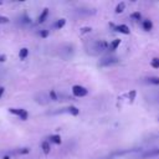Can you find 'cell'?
Returning <instances> with one entry per match:
<instances>
[{
    "label": "cell",
    "instance_id": "cell-15",
    "mask_svg": "<svg viewBox=\"0 0 159 159\" xmlns=\"http://www.w3.org/2000/svg\"><path fill=\"white\" fill-rule=\"evenodd\" d=\"M65 24H66V20H65V19H60V20L55 24V27H56V29H62V27L65 26Z\"/></svg>",
    "mask_w": 159,
    "mask_h": 159
},
{
    "label": "cell",
    "instance_id": "cell-22",
    "mask_svg": "<svg viewBox=\"0 0 159 159\" xmlns=\"http://www.w3.org/2000/svg\"><path fill=\"white\" fill-rule=\"evenodd\" d=\"M4 91H5V89H4V87H0V98H1V96L4 94Z\"/></svg>",
    "mask_w": 159,
    "mask_h": 159
},
{
    "label": "cell",
    "instance_id": "cell-24",
    "mask_svg": "<svg viewBox=\"0 0 159 159\" xmlns=\"http://www.w3.org/2000/svg\"><path fill=\"white\" fill-rule=\"evenodd\" d=\"M4 159H9V157H4Z\"/></svg>",
    "mask_w": 159,
    "mask_h": 159
},
{
    "label": "cell",
    "instance_id": "cell-6",
    "mask_svg": "<svg viewBox=\"0 0 159 159\" xmlns=\"http://www.w3.org/2000/svg\"><path fill=\"white\" fill-rule=\"evenodd\" d=\"M157 155H159V149H154V150H149V152H147V153H144L143 154V159H145V158H152V157H157Z\"/></svg>",
    "mask_w": 159,
    "mask_h": 159
},
{
    "label": "cell",
    "instance_id": "cell-4",
    "mask_svg": "<svg viewBox=\"0 0 159 159\" xmlns=\"http://www.w3.org/2000/svg\"><path fill=\"white\" fill-rule=\"evenodd\" d=\"M108 47H109V45H108V42H107V41H104V40H99V41H97V42H96V48H97V50H99V51L108 50Z\"/></svg>",
    "mask_w": 159,
    "mask_h": 159
},
{
    "label": "cell",
    "instance_id": "cell-5",
    "mask_svg": "<svg viewBox=\"0 0 159 159\" xmlns=\"http://www.w3.org/2000/svg\"><path fill=\"white\" fill-rule=\"evenodd\" d=\"M114 30L120 32V34H124V35L129 34V27L127 25H117V26H114Z\"/></svg>",
    "mask_w": 159,
    "mask_h": 159
},
{
    "label": "cell",
    "instance_id": "cell-19",
    "mask_svg": "<svg viewBox=\"0 0 159 159\" xmlns=\"http://www.w3.org/2000/svg\"><path fill=\"white\" fill-rule=\"evenodd\" d=\"M6 22H9V19L6 16H1L0 15V24H6Z\"/></svg>",
    "mask_w": 159,
    "mask_h": 159
},
{
    "label": "cell",
    "instance_id": "cell-2",
    "mask_svg": "<svg viewBox=\"0 0 159 159\" xmlns=\"http://www.w3.org/2000/svg\"><path fill=\"white\" fill-rule=\"evenodd\" d=\"M9 112L15 114V116H17V117H20V119H22V120H26L27 117H29L27 112L25 109H22V108H10Z\"/></svg>",
    "mask_w": 159,
    "mask_h": 159
},
{
    "label": "cell",
    "instance_id": "cell-23",
    "mask_svg": "<svg viewBox=\"0 0 159 159\" xmlns=\"http://www.w3.org/2000/svg\"><path fill=\"white\" fill-rule=\"evenodd\" d=\"M5 58H6V57H5L4 55H1V56H0V62H2V61H5Z\"/></svg>",
    "mask_w": 159,
    "mask_h": 159
},
{
    "label": "cell",
    "instance_id": "cell-14",
    "mask_svg": "<svg viewBox=\"0 0 159 159\" xmlns=\"http://www.w3.org/2000/svg\"><path fill=\"white\" fill-rule=\"evenodd\" d=\"M124 9H125V4L122 1V2H119V4L117 5V7H116V12H117V14L123 12V11H124Z\"/></svg>",
    "mask_w": 159,
    "mask_h": 159
},
{
    "label": "cell",
    "instance_id": "cell-21",
    "mask_svg": "<svg viewBox=\"0 0 159 159\" xmlns=\"http://www.w3.org/2000/svg\"><path fill=\"white\" fill-rule=\"evenodd\" d=\"M50 96H51V98H52L53 101H56V99H57V96H56V93H55L53 91H51V92H50Z\"/></svg>",
    "mask_w": 159,
    "mask_h": 159
},
{
    "label": "cell",
    "instance_id": "cell-1",
    "mask_svg": "<svg viewBox=\"0 0 159 159\" xmlns=\"http://www.w3.org/2000/svg\"><path fill=\"white\" fill-rule=\"evenodd\" d=\"M72 93L76 96V97H84L88 94V89L84 88L83 86H80V84H76L72 87Z\"/></svg>",
    "mask_w": 159,
    "mask_h": 159
},
{
    "label": "cell",
    "instance_id": "cell-8",
    "mask_svg": "<svg viewBox=\"0 0 159 159\" xmlns=\"http://www.w3.org/2000/svg\"><path fill=\"white\" fill-rule=\"evenodd\" d=\"M119 43H120V40L119 39H116V40H113L111 43H109V47H108V50H111V51H114L118 46H119Z\"/></svg>",
    "mask_w": 159,
    "mask_h": 159
},
{
    "label": "cell",
    "instance_id": "cell-18",
    "mask_svg": "<svg viewBox=\"0 0 159 159\" xmlns=\"http://www.w3.org/2000/svg\"><path fill=\"white\" fill-rule=\"evenodd\" d=\"M150 65L154 68H159V58H153L152 62H150Z\"/></svg>",
    "mask_w": 159,
    "mask_h": 159
},
{
    "label": "cell",
    "instance_id": "cell-7",
    "mask_svg": "<svg viewBox=\"0 0 159 159\" xmlns=\"http://www.w3.org/2000/svg\"><path fill=\"white\" fill-rule=\"evenodd\" d=\"M47 15H48V9H43V11L41 12V15L39 16V24H42L45 20H46V17H47Z\"/></svg>",
    "mask_w": 159,
    "mask_h": 159
},
{
    "label": "cell",
    "instance_id": "cell-12",
    "mask_svg": "<svg viewBox=\"0 0 159 159\" xmlns=\"http://www.w3.org/2000/svg\"><path fill=\"white\" fill-rule=\"evenodd\" d=\"M50 142H52V143H56V144H60L61 143V137L60 135H57V134H55V135H50Z\"/></svg>",
    "mask_w": 159,
    "mask_h": 159
},
{
    "label": "cell",
    "instance_id": "cell-20",
    "mask_svg": "<svg viewBox=\"0 0 159 159\" xmlns=\"http://www.w3.org/2000/svg\"><path fill=\"white\" fill-rule=\"evenodd\" d=\"M40 36H41V37H47V36H48V31H47V30L40 31Z\"/></svg>",
    "mask_w": 159,
    "mask_h": 159
},
{
    "label": "cell",
    "instance_id": "cell-16",
    "mask_svg": "<svg viewBox=\"0 0 159 159\" xmlns=\"http://www.w3.org/2000/svg\"><path fill=\"white\" fill-rule=\"evenodd\" d=\"M147 81L152 84H159V77H149L147 78Z\"/></svg>",
    "mask_w": 159,
    "mask_h": 159
},
{
    "label": "cell",
    "instance_id": "cell-3",
    "mask_svg": "<svg viewBox=\"0 0 159 159\" xmlns=\"http://www.w3.org/2000/svg\"><path fill=\"white\" fill-rule=\"evenodd\" d=\"M116 63H118V58L117 57H106L99 62V66L107 67V66H112V65H116Z\"/></svg>",
    "mask_w": 159,
    "mask_h": 159
},
{
    "label": "cell",
    "instance_id": "cell-13",
    "mask_svg": "<svg viewBox=\"0 0 159 159\" xmlns=\"http://www.w3.org/2000/svg\"><path fill=\"white\" fill-rule=\"evenodd\" d=\"M41 148H42V150H43L45 154H48V153H50V143H48L47 140L41 144Z\"/></svg>",
    "mask_w": 159,
    "mask_h": 159
},
{
    "label": "cell",
    "instance_id": "cell-17",
    "mask_svg": "<svg viewBox=\"0 0 159 159\" xmlns=\"http://www.w3.org/2000/svg\"><path fill=\"white\" fill-rule=\"evenodd\" d=\"M130 17L133 19V20H135V21H138V20H140L142 19V15H140V12H133L132 15H130Z\"/></svg>",
    "mask_w": 159,
    "mask_h": 159
},
{
    "label": "cell",
    "instance_id": "cell-11",
    "mask_svg": "<svg viewBox=\"0 0 159 159\" xmlns=\"http://www.w3.org/2000/svg\"><path fill=\"white\" fill-rule=\"evenodd\" d=\"M66 109H67V112H68V113H71L72 116H77V114L80 113V111H78L75 106H70V107H68V108H66Z\"/></svg>",
    "mask_w": 159,
    "mask_h": 159
},
{
    "label": "cell",
    "instance_id": "cell-9",
    "mask_svg": "<svg viewBox=\"0 0 159 159\" xmlns=\"http://www.w3.org/2000/svg\"><path fill=\"white\" fill-rule=\"evenodd\" d=\"M143 29H144L145 31L152 30V29H153V24H152V21H150V20H144V21H143Z\"/></svg>",
    "mask_w": 159,
    "mask_h": 159
},
{
    "label": "cell",
    "instance_id": "cell-10",
    "mask_svg": "<svg viewBox=\"0 0 159 159\" xmlns=\"http://www.w3.org/2000/svg\"><path fill=\"white\" fill-rule=\"evenodd\" d=\"M27 55H29V50H27L26 47L21 48V50H20V52H19V57H20L21 60H25V58L27 57Z\"/></svg>",
    "mask_w": 159,
    "mask_h": 159
}]
</instances>
